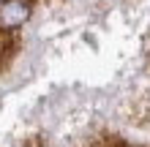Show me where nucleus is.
Returning <instances> with one entry per match:
<instances>
[{"label": "nucleus", "instance_id": "f257e3e1", "mask_svg": "<svg viewBox=\"0 0 150 147\" xmlns=\"http://www.w3.org/2000/svg\"><path fill=\"white\" fill-rule=\"evenodd\" d=\"M30 16V3L28 0H6L0 6V27L3 30H14Z\"/></svg>", "mask_w": 150, "mask_h": 147}, {"label": "nucleus", "instance_id": "7ed1b4c3", "mask_svg": "<svg viewBox=\"0 0 150 147\" xmlns=\"http://www.w3.org/2000/svg\"><path fill=\"white\" fill-rule=\"evenodd\" d=\"M145 55H147V60H150V36L145 38Z\"/></svg>", "mask_w": 150, "mask_h": 147}, {"label": "nucleus", "instance_id": "f03ea898", "mask_svg": "<svg viewBox=\"0 0 150 147\" xmlns=\"http://www.w3.org/2000/svg\"><path fill=\"white\" fill-rule=\"evenodd\" d=\"M14 49H16V41H14V36L8 30H3L0 27V68H3L6 63H8V57L14 55Z\"/></svg>", "mask_w": 150, "mask_h": 147}]
</instances>
